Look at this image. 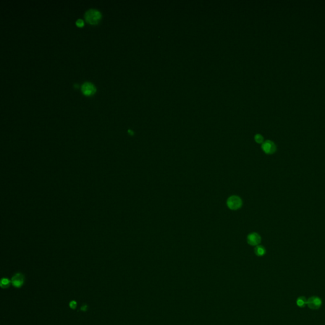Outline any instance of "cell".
I'll use <instances>...</instances> for the list:
<instances>
[{"label": "cell", "mask_w": 325, "mask_h": 325, "mask_svg": "<svg viewBox=\"0 0 325 325\" xmlns=\"http://www.w3.org/2000/svg\"><path fill=\"white\" fill-rule=\"evenodd\" d=\"M227 206L231 210H237L241 208L243 205V201L240 197L238 196L233 195L230 196L227 199Z\"/></svg>", "instance_id": "cell-1"}, {"label": "cell", "mask_w": 325, "mask_h": 325, "mask_svg": "<svg viewBox=\"0 0 325 325\" xmlns=\"http://www.w3.org/2000/svg\"><path fill=\"white\" fill-rule=\"evenodd\" d=\"M85 18L90 24H97L101 18V13L95 9H90L85 12Z\"/></svg>", "instance_id": "cell-2"}, {"label": "cell", "mask_w": 325, "mask_h": 325, "mask_svg": "<svg viewBox=\"0 0 325 325\" xmlns=\"http://www.w3.org/2000/svg\"><path fill=\"white\" fill-rule=\"evenodd\" d=\"M262 149L263 151L267 154H274L277 149L276 144L271 141H266L262 145Z\"/></svg>", "instance_id": "cell-3"}, {"label": "cell", "mask_w": 325, "mask_h": 325, "mask_svg": "<svg viewBox=\"0 0 325 325\" xmlns=\"http://www.w3.org/2000/svg\"><path fill=\"white\" fill-rule=\"evenodd\" d=\"M321 304H322V301H321V298H319L317 297L313 296L307 300V305L308 306V307L310 309H311L312 310L318 309L321 306Z\"/></svg>", "instance_id": "cell-4"}, {"label": "cell", "mask_w": 325, "mask_h": 325, "mask_svg": "<svg viewBox=\"0 0 325 325\" xmlns=\"http://www.w3.org/2000/svg\"><path fill=\"white\" fill-rule=\"evenodd\" d=\"M247 243L253 246H258L261 242V237L257 233H252L248 235L247 236Z\"/></svg>", "instance_id": "cell-5"}, {"label": "cell", "mask_w": 325, "mask_h": 325, "mask_svg": "<svg viewBox=\"0 0 325 325\" xmlns=\"http://www.w3.org/2000/svg\"><path fill=\"white\" fill-rule=\"evenodd\" d=\"M81 90L85 95H90L95 93L96 88L92 83L89 82H85L81 86Z\"/></svg>", "instance_id": "cell-6"}, {"label": "cell", "mask_w": 325, "mask_h": 325, "mask_svg": "<svg viewBox=\"0 0 325 325\" xmlns=\"http://www.w3.org/2000/svg\"><path fill=\"white\" fill-rule=\"evenodd\" d=\"M12 284L16 288H20L24 284V276L21 273L15 274L12 278Z\"/></svg>", "instance_id": "cell-7"}, {"label": "cell", "mask_w": 325, "mask_h": 325, "mask_svg": "<svg viewBox=\"0 0 325 325\" xmlns=\"http://www.w3.org/2000/svg\"><path fill=\"white\" fill-rule=\"evenodd\" d=\"M255 253L259 257L263 256L266 253V249L263 246L258 245L255 248Z\"/></svg>", "instance_id": "cell-8"}, {"label": "cell", "mask_w": 325, "mask_h": 325, "mask_svg": "<svg viewBox=\"0 0 325 325\" xmlns=\"http://www.w3.org/2000/svg\"><path fill=\"white\" fill-rule=\"evenodd\" d=\"M307 300L304 297H300L297 300V304L300 307H304L307 305Z\"/></svg>", "instance_id": "cell-9"}, {"label": "cell", "mask_w": 325, "mask_h": 325, "mask_svg": "<svg viewBox=\"0 0 325 325\" xmlns=\"http://www.w3.org/2000/svg\"><path fill=\"white\" fill-rule=\"evenodd\" d=\"M10 285V281L8 279V278H3L1 281V287L3 288H8Z\"/></svg>", "instance_id": "cell-10"}, {"label": "cell", "mask_w": 325, "mask_h": 325, "mask_svg": "<svg viewBox=\"0 0 325 325\" xmlns=\"http://www.w3.org/2000/svg\"><path fill=\"white\" fill-rule=\"evenodd\" d=\"M255 141L259 144H261L264 142V138L261 134H257L255 136Z\"/></svg>", "instance_id": "cell-11"}, {"label": "cell", "mask_w": 325, "mask_h": 325, "mask_svg": "<svg viewBox=\"0 0 325 325\" xmlns=\"http://www.w3.org/2000/svg\"><path fill=\"white\" fill-rule=\"evenodd\" d=\"M69 306H70V307L72 309H75L76 308V307H77V302L75 300L71 301V302L69 303Z\"/></svg>", "instance_id": "cell-12"}, {"label": "cell", "mask_w": 325, "mask_h": 325, "mask_svg": "<svg viewBox=\"0 0 325 325\" xmlns=\"http://www.w3.org/2000/svg\"><path fill=\"white\" fill-rule=\"evenodd\" d=\"M76 24L77 26L81 27V26H83L84 25V22H83V20L82 19L79 18V19H78V20H76Z\"/></svg>", "instance_id": "cell-13"}, {"label": "cell", "mask_w": 325, "mask_h": 325, "mask_svg": "<svg viewBox=\"0 0 325 325\" xmlns=\"http://www.w3.org/2000/svg\"><path fill=\"white\" fill-rule=\"evenodd\" d=\"M88 309V306L87 305H84L83 306L81 307V310L83 311H86Z\"/></svg>", "instance_id": "cell-14"}]
</instances>
